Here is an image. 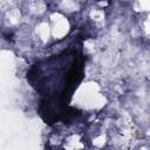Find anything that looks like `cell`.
<instances>
[{"instance_id": "6da1fadb", "label": "cell", "mask_w": 150, "mask_h": 150, "mask_svg": "<svg viewBox=\"0 0 150 150\" xmlns=\"http://www.w3.org/2000/svg\"><path fill=\"white\" fill-rule=\"evenodd\" d=\"M84 60L82 42H75L59 55L35 63L27 74V80L45 100L68 104L83 79Z\"/></svg>"}]
</instances>
